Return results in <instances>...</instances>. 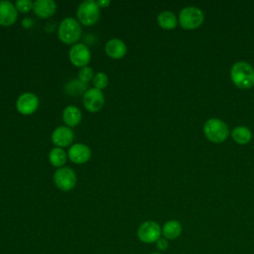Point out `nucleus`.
<instances>
[{
    "mask_svg": "<svg viewBox=\"0 0 254 254\" xmlns=\"http://www.w3.org/2000/svg\"><path fill=\"white\" fill-rule=\"evenodd\" d=\"M79 22L85 26L95 24L100 16V8L96 1L86 0L80 3L76 12Z\"/></svg>",
    "mask_w": 254,
    "mask_h": 254,
    "instance_id": "obj_3",
    "label": "nucleus"
},
{
    "mask_svg": "<svg viewBox=\"0 0 254 254\" xmlns=\"http://www.w3.org/2000/svg\"><path fill=\"white\" fill-rule=\"evenodd\" d=\"M97 5L99 6V8H104V7H107L109 4H110V1H102V0H99V1H96Z\"/></svg>",
    "mask_w": 254,
    "mask_h": 254,
    "instance_id": "obj_25",
    "label": "nucleus"
},
{
    "mask_svg": "<svg viewBox=\"0 0 254 254\" xmlns=\"http://www.w3.org/2000/svg\"><path fill=\"white\" fill-rule=\"evenodd\" d=\"M63 118L67 126H76L81 120V112L76 106L69 105L64 109Z\"/></svg>",
    "mask_w": 254,
    "mask_h": 254,
    "instance_id": "obj_16",
    "label": "nucleus"
},
{
    "mask_svg": "<svg viewBox=\"0 0 254 254\" xmlns=\"http://www.w3.org/2000/svg\"><path fill=\"white\" fill-rule=\"evenodd\" d=\"M232 138L239 144H246L251 139V131L246 126H237L232 130Z\"/></svg>",
    "mask_w": 254,
    "mask_h": 254,
    "instance_id": "obj_20",
    "label": "nucleus"
},
{
    "mask_svg": "<svg viewBox=\"0 0 254 254\" xmlns=\"http://www.w3.org/2000/svg\"><path fill=\"white\" fill-rule=\"evenodd\" d=\"M17 20V9L9 1H0V25L11 26Z\"/></svg>",
    "mask_w": 254,
    "mask_h": 254,
    "instance_id": "obj_12",
    "label": "nucleus"
},
{
    "mask_svg": "<svg viewBox=\"0 0 254 254\" xmlns=\"http://www.w3.org/2000/svg\"><path fill=\"white\" fill-rule=\"evenodd\" d=\"M49 160L53 166L60 169V167H63L66 162V154L62 148L57 147L51 150L49 154Z\"/></svg>",
    "mask_w": 254,
    "mask_h": 254,
    "instance_id": "obj_19",
    "label": "nucleus"
},
{
    "mask_svg": "<svg viewBox=\"0 0 254 254\" xmlns=\"http://www.w3.org/2000/svg\"><path fill=\"white\" fill-rule=\"evenodd\" d=\"M69 60L71 64L75 66L83 67L90 61V51L89 49L83 44H75L73 45L68 53Z\"/></svg>",
    "mask_w": 254,
    "mask_h": 254,
    "instance_id": "obj_9",
    "label": "nucleus"
},
{
    "mask_svg": "<svg viewBox=\"0 0 254 254\" xmlns=\"http://www.w3.org/2000/svg\"><path fill=\"white\" fill-rule=\"evenodd\" d=\"M34 12L41 18H49L56 13L57 4L53 0H37L33 5Z\"/></svg>",
    "mask_w": 254,
    "mask_h": 254,
    "instance_id": "obj_14",
    "label": "nucleus"
},
{
    "mask_svg": "<svg viewBox=\"0 0 254 254\" xmlns=\"http://www.w3.org/2000/svg\"><path fill=\"white\" fill-rule=\"evenodd\" d=\"M151 254H162V253H159V252H154V253H151Z\"/></svg>",
    "mask_w": 254,
    "mask_h": 254,
    "instance_id": "obj_27",
    "label": "nucleus"
},
{
    "mask_svg": "<svg viewBox=\"0 0 254 254\" xmlns=\"http://www.w3.org/2000/svg\"><path fill=\"white\" fill-rule=\"evenodd\" d=\"M203 131L207 139L214 143L224 141L229 134L227 125L218 118L208 119L204 124Z\"/></svg>",
    "mask_w": 254,
    "mask_h": 254,
    "instance_id": "obj_4",
    "label": "nucleus"
},
{
    "mask_svg": "<svg viewBox=\"0 0 254 254\" xmlns=\"http://www.w3.org/2000/svg\"><path fill=\"white\" fill-rule=\"evenodd\" d=\"M92 83L94 85V88L101 90L107 85L108 77L104 72H97L92 78Z\"/></svg>",
    "mask_w": 254,
    "mask_h": 254,
    "instance_id": "obj_21",
    "label": "nucleus"
},
{
    "mask_svg": "<svg viewBox=\"0 0 254 254\" xmlns=\"http://www.w3.org/2000/svg\"><path fill=\"white\" fill-rule=\"evenodd\" d=\"M73 140V132L70 128L60 126L56 128L52 134V141L55 145L60 147L68 146Z\"/></svg>",
    "mask_w": 254,
    "mask_h": 254,
    "instance_id": "obj_13",
    "label": "nucleus"
},
{
    "mask_svg": "<svg viewBox=\"0 0 254 254\" xmlns=\"http://www.w3.org/2000/svg\"><path fill=\"white\" fill-rule=\"evenodd\" d=\"M182 229V225L178 220H169L164 224L162 234L166 239H176L181 235Z\"/></svg>",
    "mask_w": 254,
    "mask_h": 254,
    "instance_id": "obj_17",
    "label": "nucleus"
},
{
    "mask_svg": "<svg viewBox=\"0 0 254 254\" xmlns=\"http://www.w3.org/2000/svg\"><path fill=\"white\" fill-rule=\"evenodd\" d=\"M82 102L88 111L97 112L104 104V95L100 89L89 88L84 92Z\"/></svg>",
    "mask_w": 254,
    "mask_h": 254,
    "instance_id": "obj_8",
    "label": "nucleus"
},
{
    "mask_svg": "<svg viewBox=\"0 0 254 254\" xmlns=\"http://www.w3.org/2000/svg\"><path fill=\"white\" fill-rule=\"evenodd\" d=\"M161 234L162 229L160 225L153 220L143 222L137 230V236L140 241L148 244L157 242V240L161 237Z\"/></svg>",
    "mask_w": 254,
    "mask_h": 254,
    "instance_id": "obj_6",
    "label": "nucleus"
},
{
    "mask_svg": "<svg viewBox=\"0 0 254 254\" xmlns=\"http://www.w3.org/2000/svg\"><path fill=\"white\" fill-rule=\"evenodd\" d=\"M34 3L31 0H18L16 2V9L22 13H27L33 9Z\"/></svg>",
    "mask_w": 254,
    "mask_h": 254,
    "instance_id": "obj_23",
    "label": "nucleus"
},
{
    "mask_svg": "<svg viewBox=\"0 0 254 254\" xmlns=\"http://www.w3.org/2000/svg\"><path fill=\"white\" fill-rule=\"evenodd\" d=\"M158 24L164 29H173L177 26V17L171 11H163L158 15Z\"/></svg>",
    "mask_w": 254,
    "mask_h": 254,
    "instance_id": "obj_18",
    "label": "nucleus"
},
{
    "mask_svg": "<svg viewBox=\"0 0 254 254\" xmlns=\"http://www.w3.org/2000/svg\"><path fill=\"white\" fill-rule=\"evenodd\" d=\"M91 151L88 146L84 144H74L68 150V158L72 163L83 164L90 158Z\"/></svg>",
    "mask_w": 254,
    "mask_h": 254,
    "instance_id": "obj_11",
    "label": "nucleus"
},
{
    "mask_svg": "<svg viewBox=\"0 0 254 254\" xmlns=\"http://www.w3.org/2000/svg\"><path fill=\"white\" fill-rule=\"evenodd\" d=\"M39 106V99L36 94L32 92H25L21 94L16 102L17 110L24 115L32 114Z\"/></svg>",
    "mask_w": 254,
    "mask_h": 254,
    "instance_id": "obj_10",
    "label": "nucleus"
},
{
    "mask_svg": "<svg viewBox=\"0 0 254 254\" xmlns=\"http://www.w3.org/2000/svg\"><path fill=\"white\" fill-rule=\"evenodd\" d=\"M78 77L79 80L86 83L88 81H90L93 78V70L91 67L89 66H83L79 69L78 71Z\"/></svg>",
    "mask_w": 254,
    "mask_h": 254,
    "instance_id": "obj_22",
    "label": "nucleus"
},
{
    "mask_svg": "<svg viewBox=\"0 0 254 254\" xmlns=\"http://www.w3.org/2000/svg\"><path fill=\"white\" fill-rule=\"evenodd\" d=\"M180 24L185 29H194L198 27L203 21L202 11L194 6L184 8L179 15Z\"/></svg>",
    "mask_w": 254,
    "mask_h": 254,
    "instance_id": "obj_5",
    "label": "nucleus"
},
{
    "mask_svg": "<svg viewBox=\"0 0 254 254\" xmlns=\"http://www.w3.org/2000/svg\"><path fill=\"white\" fill-rule=\"evenodd\" d=\"M58 36L64 44H74L81 36L80 25L73 18H65L59 26Z\"/></svg>",
    "mask_w": 254,
    "mask_h": 254,
    "instance_id": "obj_2",
    "label": "nucleus"
},
{
    "mask_svg": "<svg viewBox=\"0 0 254 254\" xmlns=\"http://www.w3.org/2000/svg\"><path fill=\"white\" fill-rule=\"evenodd\" d=\"M127 52L126 45L120 39H111L105 45V53L112 59H120Z\"/></svg>",
    "mask_w": 254,
    "mask_h": 254,
    "instance_id": "obj_15",
    "label": "nucleus"
},
{
    "mask_svg": "<svg viewBox=\"0 0 254 254\" xmlns=\"http://www.w3.org/2000/svg\"><path fill=\"white\" fill-rule=\"evenodd\" d=\"M231 78L240 88H249L254 85V68L246 62H237L231 67Z\"/></svg>",
    "mask_w": 254,
    "mask_h": 254,
    "instance_id": "obj_1",
    "label": "nucleus"
},
{
    "mask_svg": "<svg viewBox=\"0 0 254 254\" xmlns=\"http://www.w3.org/2000/svg\"><path fill=\"white\" fill-rule=\"evenodd\" d=\"M22 24H23L24 27H31L32 24H33V22H32V20H30V19H24L23 22H22Z\"/></svg>",
    "mask_w": 254,
    "mask_h": 254,
    "instance_id": "obj_26",
    "label": "nucleus"
},
{
    "mask_svg": "<svg viewBox=\"0 0 254 254\" xmlns=\"http://www.w3.org/2000/svg\"><path fill=\"white\" fill-rule=\"evenodd\" d=\"M54 181L56 186L64 191L70 190L76 184V176L73 170L67 167L60 168L54 175Z\"/></svg>",
    "mask_w": 254,
    "mask_h": 254,
    "instance_id": "obj_7",
    "label": "nucleus"
},
{
    "mask_svg": "<svg viewBox=\"0 0 254 254\" xmlns=\"http://www.w3.org/2000/svg\"><path fill=\"white\" fill-rule=\"evenodd\" d=\"M156 246H157V248H158L159 250L164 251V250H166V249L169 247L168 240H167L166 238H161V237H160V238L157 240V242H156Z\"/></svg>",
    "mask_w": 254,
    "mask_h": 254,
    "instance_id": "obj_24",
    "label": "nucleus"
}]
</instances>
